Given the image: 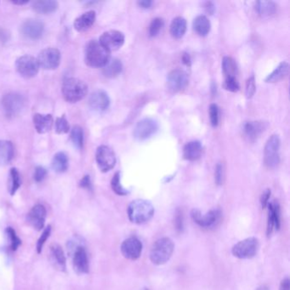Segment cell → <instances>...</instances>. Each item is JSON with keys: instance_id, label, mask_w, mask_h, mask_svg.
<instances>
[{"instance_id": "obj_52", "label": "cell", "mask_w": 290, "mask_h": 290, "mask_svg": "<svg viewBox=\"0 0 290 290\" xmlns=\"http://www.w3.org/2000/svg\"><path fill=\"white\" fill-rule=\"evenodd\" d=\"M182 61H183V63L186 65V66H191V57L188 54H184L182 55Z\"/></svg>"}, {"instance_id": "obj_53", "label": "cell", "mask_w": 290, "mask_h": 290, "mask_svg": "<svg viewBox=\"0 0 290 290\" xmlns=\"http://www.w3.org/2000/svg\"><path fill=\"white\" fill-rule=\"evenodd\" d=\"M206 9H207V11H208V13L212 14L210 11V9L211 10H212V11H213V12L214 10H215V5H213V3H206Z\"/></svg>"}, {"instance_id": "obj_37", "label": "cell", "mask_w": 290, "mask_h": 290, "mask_svg": "<svg viewBox=\"0 0 290 290\" xmlns=\"http://www.w3.org/2000/svg\"><path fill=\"white\" fill-rule=\"evenodd\" d=\"M111 186H112V189L117 195L126 196V195L129 194V191L127 189L124 188V186L121 185V182H120V173L119 172H117L114 176L112 177Z\"/></svg>"}, {"instance_id": "obj_15", "label": "cell", "mask_w": 290, "mask_h": 290, "mask_svg": "<svg viewBox=\"0 0 290 290\" xmlns=\"http://www.w3.org/2000/svg\"><path fill=\"white\" fill-rule=\"evenodd\" d=\"M188 74L184 70H173L167 77V88L173 93L185 89L188 85Z\"/></svg>"}, {"instance_id": "obj_43", "label": "cell", "mask_w": 290, "mask_h": 290, "mask_svg": "<svg viewBox=\"0 0 290 290\" xmlns=\"http://www.w3.org/2000/svg\"><path fill=\"white\" fill-rule=\"evenodd\" d=\"M209 119H210V123L212 126L216 127L219 124V115H220V111H219L218 106L216 104H211L209 106Z\"/></svg>"}, {"instance_id": "obj_32", "label": "cell", "mask_w": 290, "mask_h": 290, "mask_svg": "<svg viewBox=\"0 0 290 290\" xmlns=\"http://www.w3.org/2000/svg\"><path fill=\"white\" fill-rule=\"evenodd\" d=\"M123 70V64L119 59L110 60L107 64L103 67V74L107 78L117 77L121 73Z\"/></svg>"}, {"instance_id": "obj_36", "label": "cell", "mask_w": 290, "mask_h": 290, "mask_svg": "<svg viewBox=\"0 0 290 290\" xmlns=\"http://www.w3.org/2000/svg\"><path fill=\"white\" fill-rule=\"evenodd\" d=\"M22 185L20 173L17 169L12 168L10 169V192L11 195H15L18 189L20 188Z\"/></svg>"}, {"instance_id": "obj_49", "label": "cell", "mask_w": 290, "mask_h": 290, "mask_svg": "<svg viewBox=\"0 0 290 290\" xmlns=\"http://www.w3.org/2000/svg\"><path fill=\"white\" fill-rule=\"evenodd\" d=\"M175 221H175V225H176V229L179 231H182V229H183V216H182L181 213L177 214Z\"/></svg>"}, {"instance_id": "obj_41", "label": "cell", "mask_w": 290, "mask_h": 290, "mask_svg": "<svg viewBox=\"0 0 290 290\" xmlns=\"http://www.w3.org/2000/svg\"><path fill=\"white\" fill-rule=\"evenodd\" d=\"M225 176H226L225 165L222 163H219L216 165V171H215V180H216V183L218 186L223 185L224 181H225Z\"/></svg>"}, {"instance_id": "obj_2", "label": "cell", "mask_w": 290, "mask_h": 290, "mask_svg": "<svg viewBox=\"0 0 290 290\" xmlns=\"http://www.w3.org/2000/svg\"><path fill=\"white\" fill-rule=\"evenodd\" d=\"M174 250V242L170 238H159L151 247L150 251V260L154 265H164L171 258Z\"/></svg>"}, {"instance_id": "obj_44", "label": "cell", "mask_w": 290, "mask_h": 290, "mask_svg": "<svg viewBox=\"0 0 290 290\" xmlns=\"http://www.w3.org/2000/svg\"><path fill=\"white\" fill-rule=\"evenodd\" d=\"M50 233H51V227H50V226H47L46 228H45L44 231H43L42 235L40 236V239L37 240V253H41V251H42L43 249V247H44V245H45V242L47 241L48 238H49V237H50Z\"/></svg>"}, {"instance_id": "obj_46", "label": "cell", "mask_w": 290, "mask_h": 290, "mask_svg": "<svg viewBox=\"0 0 290 290\" xmlns=\"http://www.w3.org/2000/svg\"><path fill=\"white\" fill-rule=\"evenodd\" d=\"M46 175H47V171H46V169H45L44 167L37 166V168L35 169V181H36V182H41V181L45 180V177H46Z\"/></svg>"}, {"instance_id": "obj_25", "label": "cell", "mask_w": 290, "mask_h": 290, "mask_svg": "<svg viewBox=\"0 0 290 290\" xmlns=\"http://www.w3.org/2000/svg\"><path fill=\"white\" fill-rule=\"evenodd\" d=\"M14 146L10 141H0V166H5L12 161Z\"/></svg>"}, {"instance_id": "obj_45", "label": "cell", "mask_w": 290, "mask_h": 290, "mask_svg": "<svg viewBox=\"0 0 290 290\" xmlns=\"http://www.w3.org/2000/svg\"><path fill=\"white\" fill-rule=\"evenodd\" d=\"M224 88L230 92H237L240 89V86L236 78H226Z\"/></svg>"}, {"instance_id": "obj_48", "label": "cell", "mask_w": 290, "mask_h": 290, "mask_svg": "<svg viewBox=\"0 0 290 290\" xmlns=\"http://www.w3.org/2000/svg\"><path fill=\"white\" fill-rule=\"evenodd\" d=\"M80 186L82 188L87 189L89 191H91L92 190V183L91 180H90V176H85L83 177L82 180L80 181Z\"/></svg>"}, {"instance_id": "obj_7", "label": "cell", "mask_w": 290, "mask_h": 290, "mask_svg": "<svg viewBox=\"0 0 290 290\" xmlns=\"http://www.w3.org/2000/svg\"><path fill=\"white\" fill-rule=\"evenodd\" d=\"M2 106L5 115L9 118H14L20 114L25 107V99L22 94L13 92L4 96Z\"/></svg>"}, {"instance_id": "obj_38", "label": "cell", "mask_w": 290, "mask_h": 290, "mask_svg": "<svg viewBox=\"0 0 290 290\" xmlns=\"http://www.w3.org/2000/svg\"><path fill=\"white\" fill-rule=\"evenodd\" d=\"M164 25V20L162 18H154L153 20L151 21V24L149 26L150 37H156L157 35L159 34L161 31Z\"/></svg>"}, {"instance_id": "obj_16", "label": "cell", "mask_w": 290, "mask_h": 290, "mask_svg": "<svg viewBox=\"0 0 290 290\" xmlns=\"http://www.w3.org/2000/svg\"><path fill=\"white\" fill-rule=\"evenodd\" d=\"M267 228L266 234L270 237L273 231H278L281 227V209L279 203L273 201L268 203Z\"/></svg>"}, {"instance_id": "obj_55", "label": "cell", "mask_w": 290, "mask_h": 290, "mask_svg": "<svg viewBox=\"0 0 290 290\" xmlns=\"http://www.w3.org/2000/svg\"><path fill=\"white\" fill-rule=\"evenodd\" d=\"M256 290H270V289H269V288H268L267 286L261 285L260 286V287H258V288H256Z\"/></svg>"}, {"instance_id": "obj_11", "label": "cell", "mask_w": 290, "mask_h": 290, "mask_svg": "<svg viewBox=\"0 0 290 290\" xmlns=\"http://www.w3.org/2000/svg\"><path fill=\"white\" fill-rule=\"evenodd\" d=\"M15 67L19 74L26 79L35 77L40 70L37 59L31 55H23L18 58L15 62Z\"/></svg>"}, {"instance_id": "obj_13", "label": "cell", "mask_w": 290, "mask_h": 290, "mask_svg": "<svg viewBox=\"0 0 290 290\" xmlns=\"http://www.w3.org/2000/svg\"><path fill=\"white\" fill-rule=\"evenodd\" d=\"M37 61L43 69L55 70L59 67L61 53L55 48H47L40 53Z\"/></svg>"}, {"instance_id": "obj_24", "label": "cell", "mask_w": 290, "mask_h": 290, "mask_svg": "<svg viewBox=\"0 0 290 290\" xmlns=\"http://www.w3.org/2000/svg\"><path fill=\"white\" fill-rule=\"evenodd\" d=\"M96 15L94 10H90L88 12L83 14L75 20L74 28L77 30L78 32H83L87 31L92 26L94 25L95 22Z\"/></svg>"}, {"instance_id": "obj_22", "label": "cell", "mask_w": 290, "mask_h": 290, "mask_svg": "<svg viewBox=\"0 0 290 290\" xmlns=\"http://www.w3.org/2000/svg\"><path fill=\"white\" fill-rule=\"evenodd\" d=\"M53 117L50 114H40L36 113L33 115V124L35 129L38 134H45L52 129Z\"/></svg>"}, {"instance_id": "obj_50", "label": "cell", "mask_w": 290, "mask_h": 290, "mask_svg": "<svg viewBox=\"0 0 290 290\" xmlns=\"http://www.w3.org/2000/svg\"><path fill=\"white\" fill-rule=\"evenodd\" d=\"M279 290H290V280L289 278H285L282 280L280 283Z\"/></svg>"}, {"instance_id": "obj_31", "label": "cell", "mask_w": 290, "mask_h": 290, "mask_svg": "<svg viewBox=\"0 0 290 290\" xmlns=\"http://www.w3.org/2000/svg\"><path fill=\"white\" fill-rule=\"evenodd\" d=\"M68 165H69V163H68L67 154L62 151H60L55 154L51 162L52 169L57 173H64L65 171H67Z\"/></svg>"}, {"instance_id": "obj_4", "label": "cell", "mask_w": 290, "mask_h": 290, "mask_svg": "<svg viewBox=\"0 0 290 290\" xmlns=\"http://www.w3.org/2000/svg\"><path fill=\"white\" fill-rule=\"evenodd\" d=\"M62 94L67 102L71 103L80 102L88 93V86L82 80L76 78H68L62 85Z\"/></svg>"}, {"instance_id": "obj_21", "label": "cell", "mask_w": 290, "mask_h": 290, "mask_svg": "<svg viewBox=\"0 0 290 290\" xmlns=\"http://www.w3.org/2000/svg\"><path fill=\"white\" fill-rule=\"evenodd\" d=\"M73 265L75 270L80 273H88L89 270L87 252L82 246H79L73 254Z\"/></svg>"}, {"instance_id": "obj_33", "label": "cell", "mask_w": 290, "mask_h": 290, "mask_svg": "<svg viewBox=\"0 0 290 290\" xmlns=\"http://www.w3.org/2000/svg\"><path fill=\"white\" fill-rule=\"evenodd\" d=\"M50 254L53 262L55 263V265L59 267L61 270L66 269V256L64 251L61 246L58 244H54L50 248Z\"/></svg>"}, {"instance_id": "obj_5", "label": "cell", "mask_w": 290, "mask_h": 290, "mask_svg": "<svg viewBox=\"0 0 290 290\" xmlns=\"http://www.w3.org/2000/svg\"><path fill=\"white\" fill-rule=\"evenodd\" d=\"M259 249L260 241L258 238L251 237L236 243L231 248V253L236 258L248 260L254 258L258 253Z\"/></svg>"}, {"instance_id": "obj_10", "label": "cell", "mask_w": 290, "mask_h": 290, "mask_svg": "<svg viewBox=\"0 0 290 290\" xmlns=\"http://www.w3.org/2000/svg\"><path fill=\"white\" fill-rule=\"evenodd\" d=\"M95 160L101 171L103 173L112 170L116 164L114 151L107 146H100L95 153Z\"/></svg>"}, {"instance_id": "obj_19", "label": "cell", "mask_w": 290, "mask_h": 290, "mask_svg": "<svg viewBox=\"0 0 290 290\" xmlns=\"http://www.w3.org/2000/svg\"><path fill=\"white\" fill-rule=\"evenodd\" d=\"M267 128V123L264 121L246 122L243 124V131L245 137L251 142H254L260 137Z\"/></svg>"}, {"instance_id": "obj_26", "label": "cell", "mask_w": 290, "mask_h": 290, "mask_svg": "<svg viewBox=\"0 0 290 290\" xmlns=\"http://www.w3.org/2000/svg\"><path fill=\"white\" fill-rule=\"evenodd\" d=\"M288 70H289V65L288 62H282L270 74L268 75L265 79V82L273 84L280 81L288 75Z\"/></svg>"}, {"instance_id": "obj_56", "label": "cell", "mask_w": 290, "mask_h": 290, "mask_svg": "<svg viewBox=\"0 0 290 290\" xmlns=\"http://www.w3.org/2000/svg\"><path fill=\"white\" fill-rule=\"evenodd\" d=\"M141 290H149V288H142V289H141Z\"/></svg>"}, {"instance_id": "obj_18", "label": "cell", "mask_w": 290, "mask_h": 290, "mask_svg": "<svg viewBox=\"0 0 290 290\" xmlns=\"http://www.w3.org/2000/svg\"><path fill=\"white\" fill-rule=\"evenodd\" d=\"M46 215V208L41 204H37L28 213V223L37 231H41L45 226Z\"/></svg>"}, {"instance_id": "obj_12", "label": "cell", "mask_w": 290, "mask_h": 290, "mask_svg": "<svg viewBox=\"0 0 290 290\" xmlns=\"http://www.w3.org/2000/svg\"><path fill=\"white\" fill-rule=\"evenodd\" d=\"M124 40L125 37L123 32L118 30H109L102 33L100 37L99 42L105 49L112 52L121 48L124 45Z\"/></svg>"}, {"instance_id": "obj_42", "label": "cell", "mask_w": 290, "mask_h": 290, "mask_svg": "<svg viewBox=\"0 0 290 290\" xmlns=\"http://www.w3.org/2000/svg\"><path fill=\"white\" fill-rule=\"evenodd\" d=\"M256 91V80L255 76L252 75L250 78H248L246 82L245 94L248 99H251L254 96V94Z\"/></svg>"}, {"instance_id": "obj_20", "label": "cell", "mask_w": 290, "mask_h": 290, "mask_svg": "<svg viewBox=\"0 0 290 290\" xmlns=\"http://www.w3.org/2000/svg\"><path fill=\"white\" fill-rule=\"evenodd\" d=\"M89 104L92 109L102 112L109 107L110 98L108 94L103 90H96L90 94Z\"/></svg>"}, {"instance_id": "obj_6", "label": "cell", "mask_w": 290, "mask_h": 290, "mask_svg": "<svg viewBox=\"0 0 290 290\" xmlns=\"http://www.w3.org/2000/svg\"><path fill=\"white\" fill-rule=\"evenodd\" d=\"M281 147L280 137L273 134L267 140L264 148V163L269 169H274L280 163L279 151Z\"/></svg>"}, {"instance_id": "obj_14", "label": "cell", "mask_w": 290, "mask_h": 290, "mask_svg": "<svg viewBox=\"0 0 290 290\" xmlns=\"http://www.w3.org/2000/svg\"><path fill=\"white\" fill-rule=\"evenodd\" d=\"M142 248L143 245L139 238L130 237L122 243L120 249L124 258L130 261H137L142 256Z\"/></svg>"}, {"instance_id": "obj_9", "label": "cell", "mask_w": 290, "mask_h": 290, "mask_svg": "<svg viewBox=\"0 0 290 290\" xmlns=\"http://www.w3.org/2000/svg\"><path fill=\"white\" fill-rule=\"evenodd\" d=\"M158 130H159L158 122L151 118H146L140 120L136 124L133 134L136 139L142 142L151 138L153 134H156Z\"/></svg>"}, {"instance_id": "obj_51", "label": "cell", "mask_w": 290, "mask_h": 290, "mask_svg": "<svg viewBox=\"0 0 290 290\" xmlns=\"http://www.w3.org/2000/svg\"><path fill=\"white\" fill-rule=\"evenodd\" d=\"M153 2L150 1V0H142V1H138L137 5H139L140 7L142 9H149L151 7Z\"/></svg>"}, {"instance_id": "obj_1", "label": "cell", "mask_w": 290, "mask_h": 290, "mask_svg": "<svg viewBox=\"0 0 290 290\" xmlns=\"http://www.w3.org/2000/svg\"><path fill=\"white\" fill-rule=\"evenodd\" d=\"M154 207L151 203L145 199H136L128 207V217L132 223H146L154 216Z\"/></svg>"}, {"instance_id": "obj_23", "label": "cell", "mask_w": 290, "mask_h": 290, "mask_svg": "<svg viewBox=\"0 0 290 290\" xmlns=\"http://www.w3.org/2000/svg\"><path fill=\"white\" fill-rule=\"evenodd\" d=\"M203 146L201 142L194 141L186 143L183 147L184 159L188 161H196L201 158Z\"/></svg>"}, {"instance_id": "obj_30", "label": "cell", "mask_w": 290, "mask_h": 290, "mask_svg": "<svg viewBox=\"0 0 290 290\" xmlns=\"http://www.w3.org/2000/svg\"><path fill=\"white\" fill-rule=\"evenodd\" d=\"M58 3L52 0L48 1H36L32 5V9L37 13L40 14H50L55 12L58 9Z\"/></svg>"}, {"instance_id": "obj_39", "label": "cell", "mask_w": 290, "mask_h": 290, "mask_svg": "<svg viewBox=\"0 0 290 290\" xmlns=\"http://www.w3.org/2000/svg\"><path fill=\"white\" fill-rule=\"evenodd\" d=\"M70 130V125L66 117L57 118L55 120V131L57 134H67Z\"/></svg>"}, {"instance_id": "obj_34", "label": "cell", "mask_w": 290, "mask_h": 290, "mask_svg": "<svg viewBox=\"0 0 290 290\" xmlns=\"http://www.w3.org/2000/svg\"><path fill=\"white\" fill-rule=\"evenodd\" d=\"M222 70L226 78H236L238 74L237 63L230 56H225L222 60Z\"/></svg>"}, {"instance_id": "obj_3", "label": "cell", "mask_w": 290, "mask_h": 290, "mask_svg": "<svg viewBox=\"0 0 290 290\" xmlns=\"http://www.w3.org/2000/svg\"><path fill=\"white\" fill-rule=\"evenodd\" d=\"M110 61V52L99 41L91 40L85 50V63L91 67H104Z\"/></svg>"}, {"instance_id": "obj_54", "label": "cell", "mask_w": 290, "mask_h": 290, "mask_svg": "<svg viewBox=\"0 0 290 290\" xmlns=\"http://www.w3.org/2000/svg\"><path fill=\"white\" fill-rule=\"evenodd\" d=\"M28 1H19V2H12V4L14 5H26V4H28Z\"/></svg>"}, {"instance_id": "obj_40", "label": "cell", "mask_w": 290, "mask_h": 290, "mask_svg": "<svg viewBox=\"0 0 290 290\" xmlns=\"http://www.w3.org/2000/svg\"><path fill=\"white\" fill-rule=\"evenodd\" d=\"M6 233L10 238V249L12 251H15L17 249L18 247L21 245L22 241L20 238H18L15 230L12 227H7L6 229Z\"/></svg>"}, {"instance_id": "obj_27", "label": "cell", "mask_w": 290, "mask_h": 290, "mask_svg": "<svg viewBox=\"0 0 290 290\" xmlns=\"http://www.w3.org/2000/svg\"><path fill=\"white\" fill-rule=\"evenodd\" d=\"M186 28H187V24H186V19L181 16H178L172 21L171 25H170V34L172 35V37H175L176 40H179L185 35Z\"/></svg>"}, {"instance_id": "obj_28", "label": "cell", "mask_w": 290, "mask_h": 290, "mask_svg": "<svg viewBox=\"0 0 290 290\" xmlns=\"http://www.w3.org/2000/svg\"><path fill=\"white\" fill-rule=\"evenodd\" d=\"M256 10L261 17H270L277 11V5L273 1H258L256 3Z\"/></svg>"}, {"instance_id": "obj_35", "label": "cell", "mask_w": 290, "mask_h": 290, "mask_svg": "<svg viewBox=\"0 0 290 290\" xmlns=\"http://www.w3.org/2000/svg\"><path fill=\"white\" fill-rule=\"evenodd\" d=\"M71 141L78 149H82L84 146V131L80 126L73 127L71 130Z\"/></svg>"}, {"instance_id": "obj_17", "label": "cell", "mask_w": 290, "mask_h": 290, "mask_svg": "<svg viewBox=\"0 0 290 290\" xmlns=\"http://www.w3.org/2000/svg\"><path fill=\"white\" fill-rule=\"evenodd\" d=\"M44 31H45L44 23L36 19L27 20L21 27V32L23 36L32 40H38L42 37Z\"/></svg>"}, {"instance_id": "obj_47", "label": "cell", "mask_w": 290, "mask_h": 290, "mask_svg": "<svg viewBox=\"0 0 290 290\" xmlns=\"http://www.w3.org/2000/svg\"><path fill=\"white\" fill-rule=\"evenodd\" d=\"M270 189H266L265 191H263V194L261 196V203L262 208H265L267 207L268 203H269V199H270Z\"/></svg>"}, {"instance_id": "obj_8", "label": "cell", "mask_w": 290, "mask_h": 290, "mask_svg": "<svg viewBox=\"0 0 290 290\" xmlns=\"http://www.w3.org/2000/svg\"><path fill=\"white\" fill-rule=\"evenodd\" d=\"M221 209L214 208L208 211V213L203 215L199 209H192L191 212V217L192 221L203 228H211L216 226V224L221 221Z\"/></svg>"}, {"instance_id": "obj_29", "label": "cell", "mask_w": 290, "mask_h": 290, "mask_svg": "<svg viewBox=\"0 0 290 290\" xmlns=\"http://www.w3.org/2000/svg\"><path fill=\"white\" fill-rule=\"evenodd\" d=\"M194 29L200 36H207L210 32V22L205 15H199L194 19Z\"/></svg>"}]
</instances>
